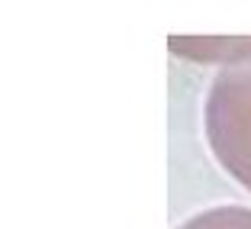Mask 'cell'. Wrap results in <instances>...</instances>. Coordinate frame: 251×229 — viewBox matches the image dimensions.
Wrapping results in <instances>:
<instances>
[{
  "mask_svg": "<svg viewBox=\"0 0 251 229\" xmlns=\"http://www.w3.org/2000/svg\"><path fill=\"white\" fill-rule=\"evenodd\" d=\"M206 136L219 165L251 191V71L222 78L209 94Z\"/></svg>",
  "mask_w": 251,
  "mask_h": 229,
  "instance_id": "1",
  "label": "cell"
},
{
  "mask_svg": "<svg viewBox=\"0 0 251 229\" xmlns=\"http://www.w3.org/2000/svg\"><path fill=\"white\" fill-rule=\"evenodd\" d=\"M177 229H251L248 207H213L184 220Z\"/></svg>",
  "mask_w": 251,
  "mask_h": 229,
  "instance_id": "2",
  "label": "cell"
}]
</instances>
